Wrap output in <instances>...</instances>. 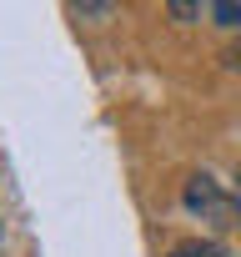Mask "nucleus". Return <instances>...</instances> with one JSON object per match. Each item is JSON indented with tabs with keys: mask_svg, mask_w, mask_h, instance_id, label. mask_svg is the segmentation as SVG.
<instances>
[{
	"mask_svg": "<svg viewBox=\"0 0 241 257\" xmlns=\"http://www.w3.org/2000/svg\"><path fill=\"white\" fill-rule=\"evenodd\" d=\"M186 207H191L196 217H206V222H226V217H231V202L221 197V187H216L206 172H196V177L186 182Z\"/></svg>",
	"mask_w": 241,
	"mask_h": 257,
	"instance_id": "f257e3e1",
	"label": "nucleus"
},
{
	"mask_svg": "<svg viewBox=\"0 0 241 257\" xmlns=\"http://www.w3.org/2000/svg\"><path fill=\"white\" fill-rule=\"evenodd\" d=\"M171 257H226V252H221L216 242H181Z\"/></svg>",
	"mask_w": 241,
	"mask_h": 257,
	"instance_id": "f03ea898",
	"label": "nucleus"
},
{
	"mask_svg": "<svg viewBox=\"0 0 241 257\" xmlns=\"http://www.w3.org/2000/svg\"><path fill=\"white\" fill-rule=\"evenodd\" d=\"M211 11H216L221 26H241V6H236V0H221V6H211Z\"/></svg>",
	"mask_w": 241,
	"mask_h": 257,
	"instance_id": "7ed1b4c3",
	"label": "nucleus"
},
{
	"mask_svg": "<svg viewBox=\"0 0 241 257\" xmlns=\"http://www.w3.org/2000/svg\"><path fill=\"white\" fill-rule=\"evenodd\" d=\"M171 16H181V21H186V16H201V6H186V0H176V6H171Z\"/></svg>",
	"mask_w": 241,
	"mask_h": 257,
	"instance_id": "20e7f679",
	"label": "nucleus"
},
{
	"mask_svg": "<svg viewBox=\"0 0 241 257\" xmlns=\"http://www.w3.org/2000/svg\"><path fill=\"white\" fill-rule=\"evenodd\" d=\"M236 202H241V162H236Z\"/></svg>",
	"mask_w": 241,
	"mask_h": 257,
	"instance_id": "39448f33",
	"label": "nucleus"
}]
</instances>
